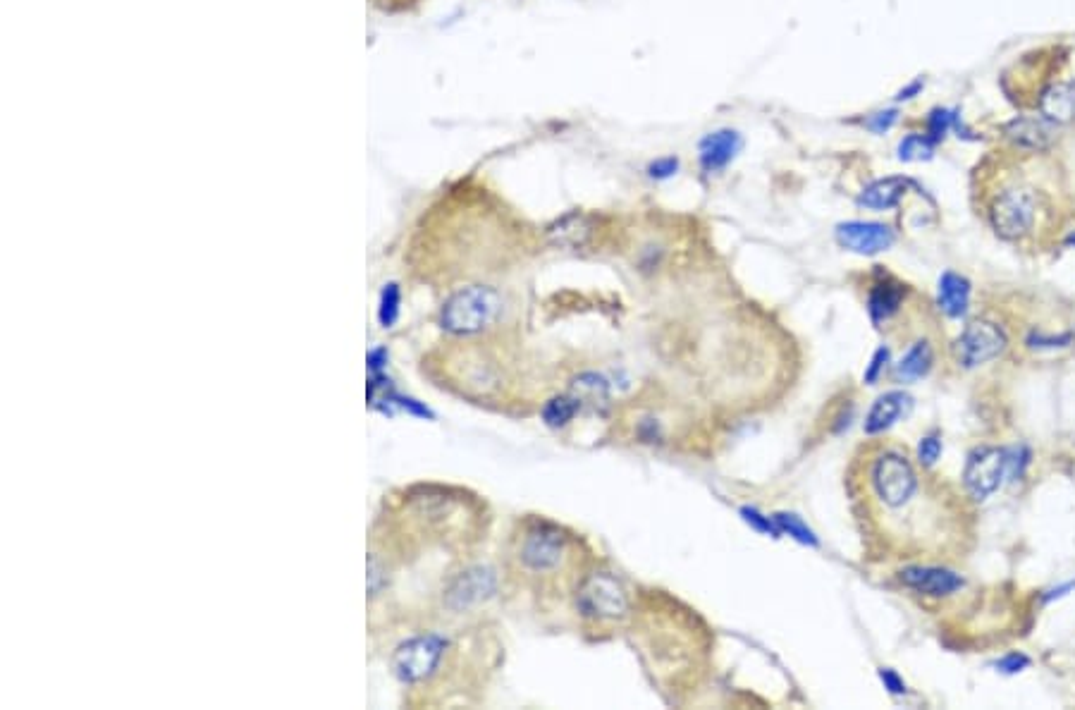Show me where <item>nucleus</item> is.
<instances>
[{"mask_svg":"<svg viewBox=\"0 0 1075 710\" xmlns=\"http://www.w3.org/2000/svg\"><path fill=\"white\" fill-rule=\"evenodd\" d=\"M502 295L495 287H462L442 304L440 326L452 335H478L488 330L502 316Z\"/></svg>","mask_w":1075,"mask_h":710,"instance_id":"1","label":"nucleus"},{"mask_svg":"<svg viewBox=\"0 0 1075 710\" xmlns=\"http://www.w3.org/2000/svg\"><path fill=\"white\" fill-rule=\"evenodd\" d=\"M870 486L875 498L889 510H901L911 505L920 491V479L915 474L911 459L899 452H882L875 457L870 469Z\"/></svg>","mask_w":1075,"mask_h":710,"instance_id":"2","label":"nucleus"},{"mask_svg":"<svg viewBox=\"0 0 1075 710\" xmlns=\"http://www.w3.org/2000/svg\"><path fill=\"white\" fill-rule=\"evenodd\" d=\"M1037 218V197L1030 187L1009 185L989 201V223L999 237L1016 242L1032 230Z\"/></svg>","mask_w":1075,"mask_h":710,"instance_id":"3","label":"nucleus"},{"mask_svg":"<svg viewBox=\"0 0 1075 710\" xmlns=\"http://www.w3.org/2000/svg\"><path fill=\"white\" fill-rule=\"evenodd\" d=\"M1011 467V452L1001 448H978L968 455L963 486L973 500H987L1004 481Z\"/></svg>","mask_w":1075,"mask_h":710,"instance_id":"4","label":"nucleus"},{"mask_svg":"<svg viewBox=\"0 0 1075 710\" xmlns=\"http://www.w3.org/2000/svg\"><path fill=\"white\" fill-rule=\"evenodd\" d=\"M1006 350V335L997 323L992 321H973L966 330L958 335L954 347V359L963 369H978L987 361L997 359Z\"/></svg>","mask_w":1075,"mask_h":710,"instance_id":"5","label":"nucleus"},{"mask_svg":"<svg viewBox=\"0 0 1075 710\" xmlns=\"http://www.w3.org/2000/svg\"><path fill=\"white\" fill-rule=\"evenodd\" d=\"M442 653H445V641L435 634L414 636L404 641L392 656V670L404 684H416L430 677L435 667L440 665Z\"/></svg>","mask_w":1075,"mask_h":710,"instance_id":"6","label":"nucleus"},{"mask_svg":"<svg viewBox=\"0 0 1075 710\" xmlns=\"http://www.w3.org/2000/svg\"><path fill=\"white\" fill-rule=\"evenodd\" d=\"M579 610L595 620H617L629 610V598L610 574H593L579 589Z\"/></svg>","mask_w":1075,"mask_h":710,"instance_id":"7","label":"nucleus"},{"mask_svg":"<svg viewBox=\"0 0 1075 710\" xmlns=\"http://www.w3.org/2000/svg\"><path fill=\"white\" fill-rule=\"evenodd\" d=\"M567 555V536L550 524H536L526 531L519 548L521 565L531 572H552Z\"/></svg>","mask_w":1075,"mask_h":710,"instance_id":"8","label":"nucleus"},{"mask_svg":"<svg viewBox=\"0 0 1075 710\" xmlns=\"http://www.w3.org/2000/svg\"><path fill=\"white\" fill-rule=\"evenodd\" d=\"M837 242L844 249H849V252L872 256L892 247L894 230L882 223H863V220H853V223L839 225Z\"/></svg>","mask_w":1075,"mask_h":710,"instance_id":"9","label":"nucleus"},{"mask_svg":"<svg viewBox=\"0 0 1075 710\" xmlns=\"http://www.w3.org/2000/svg\"><path fill=\"white\" fill-rule=\"evenodd\" d=\"M495 593V574L488 567H471L459 574L447 589V605L452 610H466L488 601Z\"/></svg>","mask_w":1075,"mask_h":710,"instance_id":"10","label":"nucleus"},{"mask_svg":"<svg viewBox=\"0 0 1075 710\" xmlns=\"http://www.w3.org/2000/svg\"><path fill=\"white\" fill-rule=\"evenodd\" d=\"M901 581L908 589L930 598L951 596L963 586V579L944 567H906L901 572Z\"/></svg>","mask_w":1075,"mask_h":710,"instance_id":"11","label":"nucleus"},{"mask_svg":"<svg viewBox=\"0 0 1075 710\" xmlns=\"http://www.w3.org/2000/svg\"><path fill=\"white\" fill-rule=\"evenodd\" d=\"M911 407H913L911 397H908L906 393H899V390L877 397V402L872 405L868 416H865V433H868V436L884 433L887 428H892L901 416H906L908 412H911Z\"/></svg>","mask_w":1075,"mask_h":710,"instance_id":"12","label":"nucleus"},{"mask_svg":"<svg viewBox=\"0 0 1075 710\" xmlns=\"http://www.w3.org/2000/svg\"><path fill=\"white\" fill-rule=\"evenodd\" d=\"M1037 106L1042 115L1052 122H1068L1075 118V84L1052 82L1037 96Z\"/></svg>","mask_w":1075,"mask_h":710,"instance_id":"13","label":"nucleus"},{"mask_svg":"<svg viewBox=\"0 0 1075 710\" xmlns=\"http://www.w3.org/2000/svg\"><path fill=\"white\" fill-rule=\"evenodd\" d=\"M1006 137H1009V142L1016 146L1018 151L1042 153L1049 149L1054 134L1047 127V122L1021 118V120H1013L1011 125L1006 127Z\"/></svg>","mask_w":1075,"mask_h":710,"instance_id":"14","label":"nucleus"},{"mask_svg":"<svg viewBox=\"0 0 1075 710\" xmlns=\"http://www.w3.org/2000/svg\"><path fill=\"white\" fill-rule=\"evenodd\" d=\"M593 232L595 220L591 216H586V213H569V216L559 218L555 225H550L548 237L555 244H559V247L579 249L583 244H588Z\"/></svg>","mask_w":1075,"mask_h":710,"instance_id":"15","label":"nucleus"},{"mask_svg":"<svg viewBox=\"0 0 1075 710\" xmlns=\"http://www.w3.org/2000/svg\"><path fill=\"white\" fill-rule=\"evenodd\" d=\"M937 304L949 318L966 316L970 306V283L968 278L958 273H944L939 278L937 287Z\"/></svg>","mask_w":1075,"mask_h":710,"instance_id":"16","label":"nucleus"},{"mask_svg":"<svg viewBox=\"0 0 1075 710\" xmlns=\"http://www.w3.org/2000/svg\"><path fill=\"white\" fill-rule=\"evenodd\" d=\"M741 149V137L731 130H722L710 134L703 144H700V163L705 170H722L731 158L736 156Z\"/></svg>","mask_w":1075,"mask_h":710,"instance_id":"17","label":"nucleus"},{"mask_svg":"<svg viewBox=\"0 0 1075 710\" xmlns=\"http://www.w3.org/2000/svg\"><path fill=\"white\" fill-rule=\"evenodd\" d=\"M911 187V182L903 180V177H887V180L872 182L870 187L863 189V194L858 197V204L865 208H875V211H884V208L899 206V201L906 194V189Z\"/></svg>","mask_w":1075,"mask_h":710,"instance_id":"18","label":"nucleus"},{"mask_svg":"<svg viewBox=\"0 0 1075 710\" xmlns=\"http://www.w3.org/2000/svg\"><path fill=\"white\" fill-rule=\"evenodd\" d=\"M932 364H935V354H932L930 342L920 340L915 342L911 350L903 354L899 364H896V378L903 383H913L918 381V378L927 376Z\"/></svg>","mask_w":1075,"mask_h":710,"instance_id":"19","label":"nucleus"},{"mask_svg":"<svg viewBox=\"0 0 1075 710\" xmlns=\"http://www.w3.org/2000/svg\"><path fill=\"white\" fill-rule=\"evenodd\" d=\"M571 395L579 400L581 407H591L595 412L610 405V388L598 373H581L571 385Z\"/></svg>","mask_w":1075,"mask_h":710,"instance_id":"20","label":"nucleus"},{"mask_svg":"<svg viewBox=\"0 0 1075 710\" xmlns=\"http://www.w3.org/2000/svg\"><path fill=\"white\" fill-rule=\"evenodd\" d=\"M901 302H903V287L899 283H892V280L877 283L875 287H872L870 299H868V311H870L872 321L875 323L887 321L889 316H894L896 311H899Z\"/></svg>","mask_w":1075,"mask_h":710,"instance_id":"21","label":"nucleus"},{"mask_svg":"<svg viewBox=\"0 0 1075 710\" xmlns=\"http://www.w3.org/2000/svg\"><path fill=\"white\" fill-rule=\"evenodd\" d=\"M579 409L581 405L574 395H557L543 407V419H545V424L552 428H562V426H567L576 414H579Z\"/></svg>","mask_w":1075,"mask_h":710,"instance_id":"22","label":"nucleus"},{"mask_svg":"<svg viewBox=\"0 0 1075 710\" xmlns=\"http://www.w3.org/2000/svg\"><path fill=\"white\" fill-rule=\"evenodd\" d=\"M772 519L777 522L782 534H789L794 541L803 543V546L817 548V536L808 529V524H803L801 517H796V514H789V512H777Z\"/></svg>","mask_w":1075,"mask_h":710,"instance_id":"23","label":"nucleus"},{"mask_svg":"<svg viewBox=\"0 0 1075 710\" xmlns=\"http://www.w3.org/2000/svg\"><path fill=\"white\" fill-rule=\"evenodd\" d=\"M932 156V139L930 137H906L899 146L901 161H927Z\"/></svg>","mask_w":1075,"mask_h":710,"instance_id":"24","label":"nucleus"},{"mask_svg":"<svg viewBox=\"0 0 1075 710\" xmlns=\"http://www.w3.org/2000/svg\"><path fill=\"white\" fill-rule=\"evenodd\" d=\"M397 314H399V287L392 283V285H385L383 295H380V309H378L380 326L390 328L392 323L397 321Z\"/></svg>","mask_w":1075,"mask_h":710,"instance_id":"25","label":"nucleus"},{"mask_svg":"<svg viewBox=\"0 0 1075 710\" xmlns=\"http://www.w3.org/2000/svg\"><path fill=\"white\" fill-rule=\"evenodd\" d=\"M741 517L746 519V522L751 524L753 529H758L760 534H767V536H774V538L782 536V531H779L777 522H774V519H770V517H765V514H760L758 510H753V507H743Z\"/></svg>","mask_w":1075,"mask_h":710,"instance_id":"26","label":"nucleus"},{"mask_svg":"<svg viewBox=\"0 0 1075 710\" xmlns=\"http://www.w3.org/2000/svg\"><path fill=\"white\" fill-rule=\"evenodd\" d=\"M939 455H942V440H939L937 436H927L920 440L918 459L923 467H932V464L939 459Z\"/></svg>","mask_w":1075,"mask_h":710,"instance_id":"27","label":"nucleus"},{"mask_svg":"<svg viewBox=\"0 0 1075 710\" xmlns=\"http://www.w3.org/2000/svg\"><path fill=\"white\" fill-rule=\"evenodd\" d=\"M1030 665V658L1023 656V653H1009V656H1004L997 663V670L1004 672V675H1016V672L1025 670V667Z\"/></svg>","mask_w":1075,"mask_h":710,"instance_id":"28","label":"nucleus"},{"mask_svg":"<svg viewBox=\"0 0 1075 710\" xmlns=\"http://www.w3.org/2000/svg\"><path fill=\"white\" fill-rule=\"evenodd\" d=\"M887 361H889V350L887 347H880V350L875 352V357H872L868 371H865V383H875L877 378H880L884 366H887Z\"/></svg>","mask_w":1075,"mask_h":710,"instance_id":"29","label":"nucleus"},{"mask_svg":"<svg viewBox=\"0 0 1075 710\" xmlns=\"http://www.w3.org/2000/svg\"><path fill=\"white\" fill-rule=\"evenodd\" d=\"M880 679H882L884 689H889L892 694H906V682H903L894 670H889V667H882Z\"/></svg>","mask_w":1075,"mask_h":710,"instance_id":"30","label":"nucleus"},{"mask_svg":"<svg viewBox=\"0 0 1075 710\" xmlns=\"http://www.w3.org/2000/svg\"><path fill=\"white\" fill-rule=\"evenodd\" d=\"M1071 340H1073V335H1064V338H1044V335L1040 333H1032L1028 342H1030V347H1040V350L1049 347V350H1052V347H1066Z\"/></svg>","mask_w":1075,"mask_h":710,"instance_id":"31","label":"nucleus"},{"mask_svg":"<svg viewBox=\"0 0 1075 710\" xmlns=\"http://www.w3.org/2000/svg\"><path fill=\"white\" fill-rule=\"evenodd\" d=\"M419 3L421 0H373V5L385 12H404V10H411Z\"/></svg>","mask_w":1075,"mask_h":710,"instance_id":"32","label":"nucleus"},{"mask_svg":"<svg viewBox=\"0 0 1075 710\" xmlns=\"http://www.w3.org/2000/svg\"><path fill=\"white\" fill-rule=\"evenodd\" d=\"M949 122H951V115L944 113V110H937V113H932V118H930L932 139L944 137V132H946V127H949Z\"/></svg>","mask_w":1075,"mask_h":710,"instance_id":"33","label":"nucleus"},{"mask_svg":"<svg viewBox=\"0 0 1075 710\" xmlns=\"http://www.w3.org/2000/svg\"><path fill=\"white\" fill-rule=\"evenodd\" d=\"M677 165H679V163L674 161V158H665V161H657V163H653V168H650V173H653L655 177H669V175L674 173V170H677Z\"/></svg>","mask_w":1075,"mask_h":710,"instance_id":"34","label":"nucleus"},{"mask_svg":"<svg viewBox=\"0 0 1075 710\" xmlns=\"http://www.w3.org/2000/svg\"><path fill=\"white\" fill-rule=\"evenodd\" d=\"M894 120V113H887V118H880L877 122H872V127H877V130H882V127H889Z\"/></svg>","mask_w":1075,"mask_h":710,"instance_id":"35","label":"nucleus"}]
</instances>
